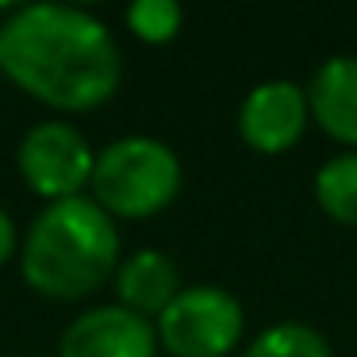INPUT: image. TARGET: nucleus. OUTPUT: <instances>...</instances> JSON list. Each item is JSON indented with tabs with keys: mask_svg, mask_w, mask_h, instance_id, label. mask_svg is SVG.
<instances>
[{
	"mask_svg": "<svg viewBox=\"0 0 357 357\" xmlns=\"http://www.w3.org/2000/svg\"><path fill=\"white\" fill-rule=\"evenodd\" d=\"M181 158L150 135H127L96 154L93 200L112 219H150L181 192Z\"/></svg>",
	"mask_w": 357,
	"mask_h": 357,
	"instance_id": "3",
	"label": "nucleus"
},
{
	"mask_svg": "<svg viewBox=\"0 0 357 357\" xmlns=\"http://www.w3.org/2000/svg\"><path fill=\"white\" fill-rule=\"evenodd\" d=\"M58 357H158V331L119 303L93 307L66 326Z\"/></svg>",
	"mask_w": 357,
	"mask_h": 357,
	"instance_id": "7",
	"label": "nucleus"
},
{
	"mask_svg": "<svg viewBox=\"0 0 357 357\" xmlns=\"http://www.w3.org/2000/svg\"><path fill=\"white\" fill-rule=\"evenodd\" d=\"M24 280L50 300H81L119 269V227L93 196L58 200L35 215L20 246Z\"/></svg>",
	"mask_w": 357,
	"mask_h": 357,
	"instance_id": "2",
	"label": "nucleus"
},
{
	"mask_svg": "<svg viewBox=\"0 0 357 357\" xmlns=\"http://www.w3.org/2000/svg\"><path fill=\"white\" fill-rule=\"evenodd\" d=\"M242 357H334L323 331L307 323H273L246 346Z\"/></svg>",
	"mask_w": 357,
	"mask_h": 357,
	"instance_id": "11",
	"label": "nucleus"
},
{
	"mask_svg": "<svg viewBox=\"0 0 357 357\" xmlns=\"http://www.w3.org/2000/svg\"><path fill=\"white\" fill-rule=\"evenodd\" d=\"M16 162L24 185L47 204L81 196V188L93 185V169H96V154L89 146V139L62 119L35 123L20 139Z\"/></svg>",
	"mask_w": 357,
	"mask_h": 357,
	"instance_id": "5",
	"label": "nucleus"
},
{
	"mask_svg": "<svg viewBox=\"0 0 357 357\" xmlns=\"http://www.w3.org/2000/svg\"><path fill=\"white\" fill-rule=\"evenodd\" d=\"M315 200L334 223L357 227V150L334 154L315 173Z\"/></svg>",
	"mask_w": 357,
	"mask_h": 357,
	"instance_id": "10",
	"label": "nucleus"
},
{
	"mask_svg": "<svg viewBox=\"0 0 357 357\" xmlns=\"http://www.w3.org/2000/svg\"><path fill=\"white\" fill-rule=\"evenodd\" d=\"M154 331L173 357H227L246 331V311L227 288L192 284L158 315Z\"/></svg>",
	"mask_w": 357,
	"mask_h": 357,
	"instance_id": "4",
	"label": "nucleus"
},
{
	"mask_svg": "<svg viewBox=\"0 0 357 357\" xmlns=\"http://www.w3.org/2000/svg\"><path fill=\"white\" fill-rule=\"evenodd\" d=\"M0 70L16 89L58 112H93L116 96L123 54L93 12L24 4L0 24Z\"/></svg>",
	"mask_w": 357,
	"mask_h": 357,
	"instance_id": "1",
	"label": "nucleus"
},
{
	"mask_svg": "<svg viewBox=\"0 0 357 357\" xmlns=\"http://www.w3.org/2000/svg\"><path fill=\"white\" fill-rule=\"evenodd\" d=\"M307 119H311L307 89L277 77V81H261L246 93V100L238 108V135L257 154H284L288 146L300 142Z\"/></svg>",
	"mask_w": 357,
	"mask_h": 357,
	"instance_id": "6",
	"label": "nucleus"
},
{
	"mask_svg": "<svg viewBox=\"0 0 357 357\" xmlns=\"http://www.w3.org/2000/svg\"><path fill=\"white\" fill-rule=\"evenodd\" d=\"M20 250V238H16V223H12V215L4 208H0V265L8 261L12 254Z\"/></svg>",
	"mask_w": 357,
	"mask_h": 357,
	"instance_id": "13",
	"label": "nucleus"
},
{
	"mask_svg": "<svg viewBox=\"0 0 357 357\" xmlns=\"http://www.w3.org/2000/svg\"><path fill=\"white\" fill-rule=\"evenodd\" d=\"M116 292L119 307L135 311V315L150 319L162 315L181 292V273L173 265V257H165L162 250H139L127 261H119L116 269Z\"/></svg>",
	"mask_w": 357,
	"mask_h": 357,
	"instance_id": "9",
	"label": "nucleus"
},
{
	"mask_svg": "<svg viewBox=\"0 0 357 357\" xmlns=\"http://www.w3.org/2000/svg\"><path fill=\"white\" fill-rule=\"evenodd\" d=\"M307 104L331 139L357 150V54L326 58L307 85Z\"/></svg>",
	"mask_w": 357,
	"mask_h": 357,
	"instance_id": "8",
	"label": "nucleus"
},
{
	"mask_svg": "<svg viewBox=\"0 0 357 357\" xmlns=\"http://www.w3.org/2000/svg\"><path fill=\"white\" fill-rule=\"evenodd\" d=\"M185 24V12H181L177 0H135L127 8V27H131L135 39L150 43V47H162L173 43Z\"/></svg>",
	"mask_w": 357,
	"mask_h": 357,
	"instance_id": "12",
	"label": "nucleus"
}]
</instances>
